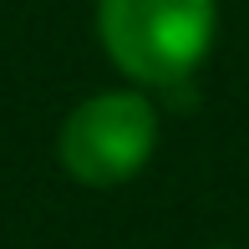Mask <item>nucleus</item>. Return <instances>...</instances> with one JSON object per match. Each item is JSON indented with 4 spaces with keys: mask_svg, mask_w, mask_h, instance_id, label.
Returning <instances> with one entry per match:
<instances>
[{
    "mask_svg": "<svg viewBox=\"0 0 249 249\" xmlns=\"http://www.w3.org/2000/svg\"><path fill=\"white\" fill-rule=\"evenodd\" d=\"M219 31V0H97V41L138 87H183Z\"/></svg>",
    "mask_w": 249,
    "mask_h": 249,
    "instance_id": "f257e3e1",
    "label": "nucleus"
},
{
    "mask_svg": "<svg viewBox=\"0 0 249 249\" xmlns=\"http://www.w3.org/2000/svg\"><path fill=\"white\" fill-rule=\"evenodd\" d=\"M56 153L87 188L132 183L158 153V112L142 92H97L61 122Z\"/></svg>",
    "mask_w": 249,
    "mask_h": 249,
    "instance_id": "f03ea898",
    "label": "nucleus"
}]
</instances>
